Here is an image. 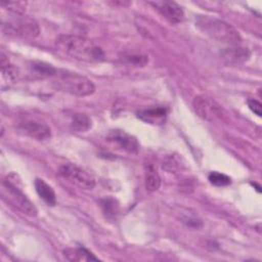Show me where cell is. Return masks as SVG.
I'll list each match as a JSON object with an SVG mask.
<instances>
[{"mask_svg": "<svg viewBox=\"0 0 262 262\" xmlns=\"http://www.w3.org/2000/svg\"><path fill=\"white\" fill-rule=\"evenodd\" d=\"M101 209L106 219L114 221L117 218V215L119 213V205L116 202V200L112 198H106L101 201Z\"/></svg>", "mask_w": 262, "mask_h": 262, "instance_id": "obj_18", "label": "cell"}, {"mask_svg": "<svg viewBox=\"0 0 262 262\" xmlns=\"http://www.w3.org/2000/svg\"><path fill=\"white\" fill-rule=\"evenodd\" d=\"M248 106L249 108L258 117H261L262 114V105L260 103V101L256 100V99H248Z\"/></svg>", "mask_w": 262, "mask_h": 262, "instance_id": "obj_24", "label": "cell"}, {"mask_svg": "<svg viewBox=\"0 0 262 262\" xmlns=\"http://www.w3.org/2000/svg\"><path fill=\"white\" fill-rule=\"evenodd\" d=\"M1 69L3 77L7 81H14L18 76L17 69L9 62L8 58L4 55L3 52H1Z\"/></svg>", "mask_w": 262, "mask_h": 262, "instance_id": "obj_19", "label": "cell"}, {"mask_svg": "<svg viewBox=\"0 0 262 262\" xmlns=\"http://www.w3.org/2000/svg\"><path fill=\"white\" fill-rule=\"evenodd\" d=\"M208 179L210 183L215 186H226L230 183V178L227 175L216 171L211 172L208 176Z\"/></svg>", "mask_w": 262, "mask_h": 262, "instance_id": "obj_22", "label": "cell"}, {"mask_svg": "<svg viewBox=\"0 0 262 262\" xmlns=\"http://www.w3.org/2000/svg\"><path fill=\"white\" fill-rule=\"evenodd\" d=\"M70 127L76 132H86L91 128V120L85 114L76 113L71 117Z\"/></svg>", "mask_w": 262, "mask_h": 262, "instance_id": "obj_16", "label": "cell"}, {"mask_svg": "<svg viewBox=\"0 0 262 262\" xmlns=\"http://www.w3.org/2000/svg\"><path fill=\"white\" fill-rule=\"evenodd\" d=\"M124 59L126 60L127 63L129 64H134V66H144L147 61L148 58L146 55L143 54H131V55H126L124 56Z\"/></svg>", "mask_w": 262, "mask_h": 262, "instance_id": "obj_23", "label": "cell"}, {"mask_svg": "<svg viewBox=\"0 0 262 262\" xmlns=\"http://www.w3.org/2000/svg\"><path fill=\"white\" fill-rule=\"evenodd\" d=\"M108 142L126 152L136 154L138 151L137 139L123 130H112L106 136Z\"/></svg>", "mask_w": 262, "mask_h": 262, "instance_id": "obj_9", "label": "cell"}, {"mask_svg": "<svg viewBox=\"0 0 262 262\" xmlns=\"http://www.w3.org/2000/svg\"><path fill=\"white\" fill-rule=\"evenodd\" d=\"M31 71L33 75L38 78H47L53 77L57 70L53 68L51 64L42 61H34L31 64Z\"/></svg>", "mask_w": 262, "mask_h": 262, "instance_id": "obj_17", "label": "cell"}, {"mask_svg": "<svg viewBox=\"0 0 262 262\" xmlns=\"http://www.w3.org/2000/svg\"><path fill=\"white\" fill-rule=\"evenodd\" d=\"M2 193L5 199H7L13 206L18 208L25 214L32 217L37 215V209L34 204L26 196L18 186L11 181L9 176L2 181Z\"/></svg>", "mask_w": 262, "mask_h": 262, "instance_id": "obj_5", "label": "cell"}, {"mask_svg": "<svg viewBox=\"0 0 262 262\" xmlns=\"http://www.w3.org/2000/svg\"><path fill=\"white\" fill-rule=\"evenodd\" d=\"M1 6L14 15H24L27 2L23 1H2Z\"/></svg>", "mask_w": 262, "mask_h": 262, "instance_id": "obj_20", "label": "cell"}, {"mask_svg": "<svg viewBox=\"0 0 262 262\" xmlns=\"http://www.w3.org/2000/svg\"><path fill=\"white\" fill-rule=\"evenodd\" d=\"M192 107L200 118L208 122L218 121L223 116L222 107L207 95H196L192 100Z\"/></svg>", "mask_w": 262, "mask_h": 262, "instance_id": "obj_6", "label": "cell"}, {"mask_svg": "<svg viewBox=\"0 0 262 262\" xmlns=\"http://www.w3.org/2000/svg\"><path fill=\"white\" fill-rule=\"evenodd\" d=\"M58 173L64 179L84 189H92L95 186V179L82 168L75 164H63L59 167Z\"/></svg>", "mask_w": 262, "mask_h": 262, "instance_id": "obj_7", "label": "cell"}, {"mask_svg": "<svg viewBox=\"0 0 262 262\" xmlns=\"http://www.w3.org/2000/svg\"><path fill=\"white\" fill-rule=\"evenodd\" d=\"M35 189L38 195L48 205L54 206L56 204V195L53 188L41 178L35 179Z\"/></svg>", "mask_w": 262, "mask_h": 262, "instance_id": "obj_13", "label": "cell"}, {"mask_svg": "<svg viewBox=\"0 0 262 262\" xmlns=\"http://www.w3.org/2000/svg\"><path fill=\"white\" fill-rule=\"evenodd\" d=\"M168 111L164 106H154L141 108L136 112L137 118L151 125H162L166 122Z\"/></svg>", "mask_w": 262, "mask_h": 262, "instance_id": "obj_11", "label": "cell"}, {"mask_svg": "<svg viewBox=\"0 0 262 262\" xmlns=\"http://www.w3.org/2000/svg\"><path fill=\"white\" fill-rule=\"evenodd\" d=\"M150 5L155 7L166 19L170 23L178 24L184 18V12L182 8L174 1H154L149 2Z\"/></svg>", "mask_w": 262, "mask_h": 262, "instance_id": "obj_10", "label": "cell"}, {"mask_svg": "<svg viewBox=\"0 0 262 262\" xmlns=\"http://www.w3.org/2000/svg\"><path fill=\"white\" fill-rule=\"evenodd\" d=\"M53 84L57 89L80 97L91 95L95 90L91 80L80 74L68 71L57 70L53 76Z\"/></svg>", "mask_w": 262, "mask_h": 262, "instance_id": "obj_3", "label": "cell"}, {"mask_svg": "<svg viewBox=\"0 0 262 262\" xmlns=\"http://www.w3.org/2000/svg\"><path fill=\"white\" fill-rule=\"evenodd\" d=\"M54 46L60 54L74 59L83 61H101L104 59L103 50L82 36L61 34L55 39Z\"/></svg>", "mask_w": 262, "mask_h": 262, "instance_id": "obj_1", "label": "cell"}, {"mask_svg": "<svg viewBox=\"0 0 262 262\" xmlns=\"http://www.w3.org/2000/svg\"><path fill=\"white\" fill-rule=\"evenodd\" d=\"M64 257L70 261H98L99 259L94 256L90 251L83 247L68 248L63 251Z\"/></svg>", "mask_w": 262, "mask_h": 262, "instance_id": "obj_14", "label": "cell"}, {"mask_svg": "<svg viewBox=\"0 0 262 262\" xmlns=\"http://www.w3.org/2000/svg\"><path fill=\"white\" fill-rule=\"evenodd\" d=\"M16 128L36 140H46L51 136L49 126L34 117H21L16 123Z\"/></svg>", "mask_w": 262, "mask_h": 262, "instance_id": "obj_8", "label": "cell"}, {"mask_svg": "<svg viewBox=\"0 0 262 262\" xmlns=\"http://www.w3.org/2000/svg\"><path fill=\"white\" fill-rule=\"evenodd\" d=\"M162 168L170 173H177L181 169V163L178 157L175 155L167 156L163 161Z\"/></svg>", "mask_w": 262, "mask_h": 262, "instance_id": "obj_21", "label": "cell"}, {"mask_svg": "<svg viewBox=\"0 0 262 262\" xmlns=\"http://www.w3.org/2000/svg\"><path fill=\"white\" fill-rule=\"evenodd\" d=\"M196 28L206 36L217 42L231 46H237L242 42L238 32L229 24L209 15H198L195 17Z\"/></svg>", "mask_w": 262, "mask_h": 262, "instance_id": "obj_2", "label": "cell"}, {"mask_svg": "<svg viewBox=\"0 0 262 262\" xmlns=\"http://www.w3.org/2000/svg\"><path fill=\"white\" fill-rule=\"evenodd\" d=\"M4 34L24 39H34L40 33L37 21L26 15H14L12 18L2 23Z\"/></svg>", "mask_w": 262, "mask_h": 262, "instance_id": "obj_4", "label": "cell"}, {"mask_svg": "<svg viewBox=\"0 0 262 262\" xmlns=\"http://www.w3.org/2000/svg\"><path fill=\"white\" fill-rule=\"evenodd\" d=\"M144 184L149 192L157 191L161 186V177L151 164L144 165Z\"/></svg>", "mask_w": 262, "mask_h": 262, "instance_id": "obj_15", "label": "cell"}, {"mask_svg": "<svg viewBox=\"0 0 262 262\" xmlns=\"http://www.w3.org/2000/svg\"><path fill=\"white\" fill-rule=\"evenodd\" d=\"M223 61L228 66H237L246 62L250 57V51L247 48L232 46L226 48L221 52Z\"/></svg>", "mask_w": 262, "mask_h": 262, "instance_id": "obj_12", "label": "cell"}]
</instances>
